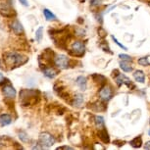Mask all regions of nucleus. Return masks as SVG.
I'll return each instance as SVG.
<instances>
[{
	"mask_svg": "<svg viewBox=\"0 0 150 150\" xmlns=\"http://www.w3.org/2000/svg\"><path fill=\"white\" fill-rule=\"evenodd\" d=\"M119 58H120L122 61H126V62H132V58L128 54H120L119 55Z\"/></svg>",
	"mask_w": 150,
	"mask_h": 150,
	"instance_id": "nucleus-27",
	"label": "nucleus"
},
{
	"mask_svg": "<svg viewBox=\"0 0 150 150\" xmlns=\"http://www.w3.org/2000/svg\"><path fill=\"white\" fill-rule=\"evenodd\" d=\"M40 99V91L36 89H22L20 91V103L28 107L35 105Z\"/></svg>",
	"mask_w": 150,
	"mask_h": 150,
	"instance_id": "nucleus-2",
	"label": "nucleus"
},
{
	"mask_svg": "<svg viewBox=\"0 0 150 150\" xmlns=\"http://www.w3.org/2000/svg\"><path fill=\"white\" fill-rule=\"evenodd\" d=\"M129 144H131L132 147H134V148H139V147H141V145H142V138H141V137H134V139L131 140Z\"/></svg>",
	"mask_w": 150,
	"mask_h": 150,
	"instance_id": "nucleus-20",
	"label": "nucleus"
},
{
	"mask_svg": "<svg viewBox=\"0 0 150 150\" xmlns=\"http://www.w3.org/2000/svg\"><path fill=\"white\" fill-rule=\"evenodd\" d=\"M61 149H73V147L71 146H59L57 150H61Z\"/></svg>",
	"mask_w": 150,
	"mask_h": 150,
	"instance_id": "nucleus-33",
	"label": "nucleus"
},
{
	"mask_svg": "<svg viewBox=\"0 0 150 150\" xmlns=\"http://www.w3.org/2000/svg\"><path fill=\"white\" fill-rule=\"evenodd\" d=\"M144 148L145 149H150V141H147L145 143V145H144Z\"/></svg>",
	"mask_w": 150,
	"mask_h": 150,
	"instance_id": "nucleus-35",
	"label": "nucleus"
},
{
	"mask_svg": "<svg viewBox=\"0 0 150 150\" xmlns=\"http://www.w3.org/2000/svg\"><path fill=\"white\" fill-rule=\"evenodd\" d=\"M138 64L141 65V66H144V67H146V66H149L150 65V62L148 61V58L147 57H142V58H140V59H138Z\"/></svg>",
	"mask_w": 150,
	"mask_h": 150,
	"instance_id": "nucleus-26",
	"label": "nucleus"
},
{
	"mask_svg": "<svg viewBox=\"0 0 150 150\" xmlns=\"http://www.w3.org/2000/svg\"><path fill=\"white\" fill-rule=\"evenodd\" d=\"M0 69H1V62H0Z\"/></svg>",
	"mask_w": 150,
	"mask_h": 150,
	"instance_id": "nucleus-36",
	"label": "nucleus"
},
{
	"mask_svg": "<svg viewBox=\"0 0 150 150\" xmlns=\"http://www.w3.org/2000/svg\"><path fill=\"white\" fill-rule=\"evenodd\" d=\"M76 83H77V86L81 88V90H83V91H84V90L86 89L87 81H86V77H83V76L78 77L77 80H76Z\"/></svg>",
	"mask_w": 150,
	"mask_h": 150,
	"instance_id": "nucleus-14",
	"label": "nucleus"
},
{
	"mask_svg": "<svg viewBox=\"0 0 150 150\" xmlns=\"http://www.w3.org/2000/svg\"><path fill=\"white\" fill-rule=\"evenodd\" d=\"M29 61V58L27 56L21 54L16 51L5 52L3 54V62L9 70H13L15 68L23 66Z\"/></svg>",
	"mask_w": 150,
	"mask_h": 150,
	"instance_id": "nucleus-1",
	"label": "nucleus"
},
{
	"mask_svg": "<svg viewBox=\"0 0 150 150\" xmlns=\"http://www.w3.org/2000/svg\"><path fill=\"white\" fill-rule=\"evenodd\" d=\"M0 14L5 18H14L16 17V12L13 9L11 2H6L0 5Z\"/></svg>",
	"mask_w": 150,
	"mask_h": 150,
	"instance_id": "nucleus-6",
	"label": "nucleus"
},
{
	"mask_svg": "<svg viewBox=\"0 0 150 150\" xmlns=\"http://www.w3.org/2000/svg\"><path fill=\"white\" fill-rule=\"evenodd\" d=\"M149 123H150V122H149Z\"/></svg>",
	"mask_w": 150,
	"mask_h": 150,
	"instance_id": "nucleus-38",
	"label": "nucleus"
},
{
	"mask_svg": "<svg viewBox=\"0 0 150 150\" xmlns=\"http://www.w3.org/2000/svg\"><path fill=\"white\" fill-rule=\"evenodd\" d=\"M6 81V79L4 78V76L2 75L1 73H0V84H3V83H6V81Z\"/></svg>",
	"mask_w": 150,
	"mask_h": 150,
	"instance_id": "nucleus-31",
	"label": "nucleus"
},
{
	"mask_svg": "<svg viewBox=\"0 0 150 150\" xmlns=\"http://www.w3.org/2000/svg\"><path fill=\"white\" fill-rule=\"evenodd\" d=\"M99 97L103 101H109L113 97V90L112 87L108 84H104L99 90Z\"/></svg>",
	"mask_w": 150,
	"mask_h": 150,
	"instance_id": "nucleus-7",
	"label": "nucleus"
},
{
	"mask_svg": "<svg viewBox=\"0 0 150 150\" xmlns=\"http://www.w3.org/2000/svg\"><path fill=\"white\" fill-rule=\"evenodd\" d=\"M10 29L12 30L13 33L17 35H23L25 33L23 25L17 19L12 20V22L10 23Z\"/></svg>",
	"mask_w": 150,
	"mask_h": 150,
	"instance_id": "nucleus-9",
	"label": "nucleus"
},
{
	"mask_svg": "<svg viewBox=\"0 0 150 150\" xmlns=\"http://www.w3.org/2000/svg\"><path fill=\"white\" fill-rule=\"evenodd\" d=\"M83 103V96L81 93H76V95L73 97L72 104L76 107H81Z\"/></svg>",
	"mask_w": 150,
	"mask_h": 150,
	"instance_id": "nucleus-13",
	"label": "nucleus"
},
{
	"mask_svg": "<svg viewBox=\"0 0 150 150\" xmlns=\"http://www.w3.org/2000/svg\"><path fill=\"white\" fill-rule=\"evenodd\" d=\"M111 38H112V39H113V40H114V42H115V43L117 44L118 46H120V47L122 48V49H124V50H128V48H127L126 46H125V45H123V44H122V43H120V42H119V40H118L117 38H115L114 35H111Z\"/></svg>",
	"mask_w": 150,
	"mask_h": 150,
	"instance_id": "nucleus-28",
	"label": "nucleus"
},
{
	"mask_svg": "<svg viewBox=\"0 0 150 150\" xmlns=\"http://www.w3.org/2000/svg\"><path fill=\"white\" fill-rule=\"evenodd\" d=\"M42 36H43V28L39 27L35 32V39L38 42H40L42 39Z\"/></svg>",
	"mask_w": 150,
	"mask_h": 150,
	"instance_id": "nucleus-23",
	"label": "nucleus"
},
{
	"mask_svg": "<svg viewBox=\"0 0 150 150\" xmlns=\"http://www.w3.org/2000/svg\"><path fill=\"white\" fill-rule=\"evenodd\" d=\"M19 1L21 2V4H22V5H24V6H26V7L29 6V3H28V0H19Z\"/></svg>",
	"mask_w": 150,
	"mask_h": 150,
	"instance_id": "nucleus-32",
	"label": "nucleus"
},
{
	"mask_svg": "<svg viewBox=\"0 0 150 150\" xmlns=\"http://www.w3.org/2000/svg\"><path fill=\"white\" fill-rule=\"evenodd\" d=\"M91 105H92V108L94 109L95 111H105L106 110V105L103 102H99V101H97V102L93 103Z\"/></svg>",
	"mask_w": 150,
	"mask_h": 150,
	"instance_id": "nucleus-21",
	"label": "nucleus"
},
{
	"mask_svg": "<svg viewBox=\"0 0 150 150\" xmlns=\"http://www.w3.org/2000/svg\"><path fill=\"white\" fill-rule=\"evenodd\" d=\"M100 48H101L102 50H104L105 52H108V53H110V54H112L111 49H110V47L108 46V44H107V42H106V41H101V43H100Z\"/></svg>",
	"mask_w": 150,
	"mask_h": 150,
	"instance_id": "nucleus-25",
	"label": "nucleus"
},
{
	"mask_svg": "<svg viewBox=\"0 0 150 150\" xmlns=\"http://www.w3.org/2000/svg\"><path fill=\"white\" fill-rule=\"evenodd\" d=\"M43 15L47 21H55V20L57 19V17H56L49 9H47V8H44L43 9Z\"/></svg>",
	"mask_w": 150,
	"mask_h": 150,
	"instance_id": "nucleus-18",
	"label": "nucleus"
},
{
	"mask_svg": "<svg viewBox=\"0 0 150 150\" xmlns=\"http://www.w3.org/2000/svg\"><path fill=\"white\" fill-rule=\"evenodd\" d=\"M148 134L150 135V129H149V132H148Z\"/></svg>",
	"mask_w": 150,
	"mask_h": 150,
	"instance_id": "nucleus-37",
	"label": "nucleus"
},
{
	"mask_svg": "<svg viewBox=\"0 0 150 150\" xmlns=\"http://www.w3.org/2000/svg\"><path fill=\"white\" fill-rule=\"evenodd\" d=\"M12 123V117L9 114H1L0 115V126L6 127Z\"/></svg>",
	"mask_w": 150,
	"mask_h": 150,
	"instance_id": "nucleus-12",
	"label": "nucleus"
},
{
	"mask_svg": "<svg viewBox=\"0 0 150 150\" xmlns=\"http://www.w3.org/2000/svg\"><path fill=\"white\" fill-rule=\"evenodd\" d=\"M18 134H19V138L23 141V142H28V141L30 140L29 135H28V134H27L26 132H24V131H20Z\"/></svg>",
	"mask_w": 150,
	"mask_h": 150,
	"instance_id": "nucleus-24",
	"label": "nucleus"
},
{
	"mask_svg": "<svg viewBox=\"0 0 150 150\" xmlns=\"http://www.w3.org/2000/svg\"><path fill=\"white\" fill-rule=\"evenodd\" d=\"M84 50H86V46L80 40H76L75 42H73L72 48L69 51L71 55L76 56V57H81L84 54Z\"/></svg>",
	"mask_w": 150,
	"mask_h": 150,
	"instance_id": "nucleus-5",
	"label": "nucleus"
},
{
	"mask_svg": "<svg viewBox=\"0 0 150 150\" xmlns=\"http://www.w3.org/2000/svg\"><path fill=\"white\" fill-rule=\"evenodd\" d=\"M42 73L45 77H47L48 79H54L56 76L58 75V71L53 67L50 66H45L43 68H41Z\"/></svg>",
	"mask_w": 150,
	"mask_h": 150,
	"instance_id": "nucleus-11",
	"label": "nucleus"
},
{
	"mask_svg": "<svg viewBox=\"0 0 150 150\" xmlns=\"http://www.w3.org/2000/svg\"><path fill=\"white\" fill-rule=\"evenodd\" d=\"M56 142L55 137L49 132H41L38 137V143L42 146V148H49L54 145Z\"/></svg>",
	"mask_w": 150,
	"mask_h": 150,
	"instance_id": "nucleus-3",
	"label": "nucleus"
},
{
	"mask_svg": "<svg viewBox=\"0 0 150 150\" xmlns=\"http://www.w3.org/2000/svg\"><path fill=\"white\" fill-rule=\"evenodd\" d=\"M115 81L119 86H122V84H126L129 88H134V84L132 83V81L128 77L123 75V74H119L117 77L115 78Z\"/></svg>",
	"mask_w": 150,
	"mask_h": 150,
	"instance_id": "nucleus-8",
	"label": "nucleus"
},
{
	"mask_svg": "<svg viewBox=\"0 0 150 150\" xmlns=\"http://www.w3.org/2000/svg\"><path fill=\"white\" fill-rule=\"evenodd\" d=\"M98 33H99V35H100L101 38H104L107 35V33L105 32V30H104L102 27H100L98 29Z\"/></svg>",
	"mask_w": 150,
	"mask_h": 150,
	"instance_id": "nucleus-29",
	"label": "nucleus"
},
{
	"mask_svg": "<svg viewBox=\"0 0 150 150\" xmlns=\"http://www.w3.org/2000/svg\"><path fill=\"white\" fill-rule=\"evenodd\" d=\"M120 67H121V69L126 73H129L134 70L132 69V67L131 66V64H129V62H126V61H121L120 62Z\"/></svg>",
	"mask_w": 150,
	"mask_h": 150,
	"instance_id": "nucleus-19",
	"label": "nucleus"
},
{
	"mask_svg": "<svg viewBox=\"0 0 150 150\" xmlns=\"http://www.w3.org/2000/svg\"><path fill=\"white\" fill-rule=\"evenodd\" d=\"M134 78L137 83H143L144 81H145V75H144V73L140 70L135 71V72L134 73Z\"/></svg>",
	"mask_w": 150,
	"mask_h": 150,
	"instance_id": "nucleus-16",
	"label": "nucleus"
},
{
	"mask_svg": "<svg viewBox=\"0 0 150 150\" xmlns=\"http://www.w3.org/2000/svg\"><path fill=\"white\" fill-rule=\"evenodd\" d=\"M99 138H100L101 140L103 141L104 143H109L110 142V137H109V134H108V132H107L106 131V129L105 128H102V129H100V131H99Z\"/></svg>",
	"mask_w": 150,
	"mask_h": 150,
	"instance_id": "nucleus-15",
	"label": "nucleus"
},
{
	"mask_svg": "<svg viewBox=\"0 0 150 150\" xmlns=\"http://www.w3.org/2000/svg\"><path fill=\"white\" fill-rule=\"evenodd\" d=\"M94 123L97 126V128L102 129L104 128V118L102 116H95L94 117Z\"/></svg>",
	"mask_w": 150,
	"mask_h": 150,
	"instance_id": "nucleus-22",
	"label": "nucleus"
},
{
	"mask_svg": "<svg viewBox=\"0 0 150 150\" xmlns=\"http://www.w3.org/2000/svg\"><path fill=\"white\" fill-rule=\"evenodd\" d=\"M2 92H3L4 96L8 99H14L16 97V89L14 88V86L12 84L8 83L6 86H3V88H2Z\"/></svg>",
	"mask_w": 150,
	"mask_h": 150,
	"instance_id": "nucleus-10",
	"label": "nucleus"
},
{
	"mask_svg": "<svg viewBox=\"0 0 150 150\" xmlns=\"http://www.w3.org/2000/svg\"><path fill=\"white\" fill-rule=\"evenodd\" d=\"M71 62H72V60H70V59L68 58V56L64 54L56 55L54 57V65L60 70H65V69L70 68Z\"/></svg>",
	"mask_w": 150,
	"mask_h": 150,
	"instance_id": "nucleus-4",
	"label": "nucleus"
},
{
	"mask_svg": "<svg viewBox=\"0 0 150 150\" xmlns=\"http://www.w3.org/2000/svg\"><path fill=\"white\" fill-rule=\"evenodd\" d=\"M102 2V0H90V5H92V6H97Z\"/></svg>",
	"mask_w": 150,
	"mask_h": 150,
	"instance_id": "nucleus-30",
	"label": "nucleus"
},
{
	"mask_svg": "<svg viewBox=\"0 0 150 150\" xmlns=\"http://www.w3.org/2000/svg\"><path fill=\"white\" fill-rule=\"evenodd\" d=\"M92 79H93V81H94L96 83H99L100 86L105 84V83H106V78L104 77V76H102V75L94 74V75H92Z\"/></svg>",
	"mask_w": 150,
	"mask_h": 150,
	"instance_id": "nucleus-17",
	"label": "nucleus"
},
{
	"mask_svg": "<svg viewBox=\"0 0 150 150\" xmlns=\"http://www.w3.org/2000/svg\"><path fill=\"white\" fill-rule=\"evenodd\" d=\"M115 143H119L118 144V146H122V145H124V141H119V140H116V141H114V144Z\"/></svg>",
	"mask_w": 150,
	"mask_h": 150,
	"instance_id": "nucleus-34",
	"label": "nucleus"
}]
</instances>
